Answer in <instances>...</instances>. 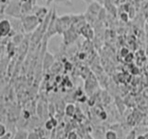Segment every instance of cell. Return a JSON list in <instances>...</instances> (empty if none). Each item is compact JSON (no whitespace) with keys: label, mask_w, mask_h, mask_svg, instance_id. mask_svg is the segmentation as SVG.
<instances>
[{"label":"cell","mask_w":148,"mask_h":139,"mask_svg":"<svg viewBox=\"0 0 148 139\" xmlns=\"http://www.w3.org/2000/svg\"><path fill=\"white\" fill-rule=\"evenodd\" d=\"M23 29L24 32L27 34L30 32H34L37 28H38L41 24V21H39V19L36 17L34 14H28V15H24L21 18Z\"/></svg>","instance_id":"1"},{"label":"cell","mask_w":148,"mask_h":139,"mask_svg":"<svg viewBox=\"0 0 148 139\" xmlns=\"http://www.w3.org/2000/svg\"><path fill=\"white\" fill-rule=\"evenodd\" d=\"M72 24V15H63L61 17H58L57 20V32L58 34H63L65 32L71 29Z\"/></svg>","instance_id":"2"},{"label":"cell","mask_w":148,"mask_h":139,"mask_svg":"<svg viewBox=\"0 0 148 139\" xmlns=\"http://www.w3.org/2000/svg\"><path fill=\"white\" fill-rule=\"evenodd\" d=\"M21 2L20 0H11L10 3L8 4V8H6V12L7 15H9L11 17H15V18H21L22 14H21Z\"/></svg>","instance_id":"3"},{"label":"cell","mask_w":148,"mask_h":139,"mask_svg":"<svg viewBox=\"0 0 148 139\" xmlns=\"http://www.w3.org/2000/svg\"><path fill=\"white\" fill-rule=\"evenodd\" d=\"M57 20H58V15H57V12H56V8H54L52 9V16H51L47 30H46V32H45V38L49 39V38H51V37H53L54 35L58 34Z\"/></svg>","instance_id":"4"},{"label":"cell","mask_w":148,"mask_h":139,"mask_svg":"<svg viewBox=\"0 0 148 139\" xmlns=\"http://www.w3.org/2000/svg\"><path fill=\"white\" fill-rule=\"evenodd\" d=\"M12 32L13 28L11 21L8 19H2L1 22H0V35L2 38H6L9 36Z\"/></svg>","instance_id":"5"},{"label":"cell","mask_w":148,"mask_h":139,"mask_svg":"<svg viewBox=\"0 0 148 139\" xmlns=\"http://www.w3.org/2000/svg\"><path fill=\"white\" fill-rule=\"evenodd\" d=\"M62 35L64 36V38H63L64 45H71L73 42L78 38L80 34H79L78 32H76L75 30H73L72 28H71V29H69L68 31L65 32Z\"/></svg>","instance_id":"6"},{"label":"cell","mask_w":148,"mask_h":139,"mask_svg":"<svg viewBox=\"0 0 148 139\" xmlns=\"http://www.w3.org/2000/svg\"><path fill=\"white\" fill-rule=\"evenodd\" d=\"M80 34L82 35L88 41H91L95 37L94 28H92V25H91L89 22H87L86 24L82 28Z\"/></svg>","instance_id":"7"},{"label":"cell","mask_w":148,"mask_h":139,"mask_svg":"<svg viewBox=\"0 0 148 139\" xmlns=\"http://www.w3.org/2000/svg\"><path fill=\"white\" fill-rule=\"evenodd\" d=\"M50 10H48L46 7H35V11H34V15H36V17L39 19V21H41V23L45 21V19L46 18V16L48 15Z\"/></svg>","instance_id":"8"},{"label":"cell","mask_w":148,"mask_h":139,"mask_svg":"<svg viewBox=\"0 0 148 139\" xmlns=\"http://www.w3.org/2000/svg\"><path fill=\"white\" fill-rule=\"evenodd\" d=\"M57 124H58V122L56 120V119L54 118H51L49 120H47L45 122V129L47 130V131H52V130L57 126Z\"/></svg>","instance_id":"9"},{"label":"cell","mask_w":148,"mask_h":139,"mask_svg":"<svg viewBox=\"0 0 148 139\" xmlns=\"http://www.w3.org/2000/svg\"><path fill=\"white\" fill-rule=\"evenodd\" d=\"M65 113L68 116V117H74V115L76 113V109L75 106L73 104H69L66 106L65 108Z\"/></svg>","instance_id":"10"},{"label":"cell","mask_w":148,"mask_h":139,"mask_svg":"<svg viewBox=\"0 0 148 139\" xmlns=\"http://www.w3.org/2000/svg\"><path fill=\"white\" fill-rule=\"evenodd\" d=\"M106 139H118V134L113 130H109L106 133Z\"/></svg>","instance_id":"11"},{"label":"cell","mask_w":148,"mask_h":139,"mask_svg":"<svg viewBox=\"0 0 148 139\" xmlns=\"http://www.w3.org/2000/svg\"><path fill=\"white\" fill-rule=\"evenodd\" d=\"M28 136H29V134H27L26 132L21 131L16 133V136H14L13 139H28Z\"/></svg>","instance_id":"12"},{"label":"cell","mask_w":148,"mask_h":139,"mask_svg":"<svg viewBox=\"0 0 148 139\" xmlns=\"http://www.w3.org/2000/svg\"><path fill=\"white\" fill-rule=\"evenodd\" d=\"M67 139H79V136L76 132L74 131H71L68 133V136H67Z\"/></svg>","instance_id":"13"},{"label":"cell","mask_w":148,"mask_h":139,"mask_svg":"<svg viewBox=\"0 0 148 139\" xmlns=\"http://www.w3.org/2000/svg\"><path fill=\"white\" fill-rule=\"evenodd\" d=\"M8 133L7 131V128H6V125L4 123L0 124V136H3L4 134H6Z\"/></svg>","instance_id":"14"},{"label":"cell","mask_w":148,"mask_h":139,"mask_svg":"<svg viewBox=\"0 0 148 139\" xmlns=\"http://www.w3.org/2000/svg\"><path fill=\"white\" fill-rule=\"evenodd\" d=\"M28 139H42L38 133H30L28 136Z\"/></svg>","instance_id":"15"},{"label":"cell","mask_w":148,"mask_h":139,"mask_svg":"<svg viewBox=\"0 0 148 139\" xmlns=\"http://www.w3.org/2000/svg\"><path fill=\"white\" fill-rule=\"evenodd\" d=\"M12 138V133L8 132L6 134H4L3 136H0V139H11Z\"/></svg>","instance_id":"16"},{"label":"cell","mask_w":148,"mask_h":139,"mask_svg":"<svg viewBox=\"0 0 148 139\" xmlns=\"http://www.w3.org/2000/svg\"><path fill=\"white\" fill-rule=\"evenodd\" d=\"M121 52H122L121 54H122V56H123L124 58L126 57V56H127V55H128V54L130 53V52H129V50H128L127 48H125V47L121 49Z\"/></svg>","instance_id":"17"},{"label":"cell","mask_w":148,"mask_h":139,"mask_svg":"<svg viewBox=\"0 0 148 139\" xmlns=\"http://www.w3.org/2000/svg\"><path fill=\"white\" fill-rule=\"evenodd\" d=\"M145 20H146V21L148 22V7H147V8H146V10H145Z\"/></svg>","instance_id":"18"},{"label":"cell","mask_w":148,"mask_h":139,"mask_svg":"<svg viewBox=\"0 0 148 139\" xmlns=\"http://www.w3.org/2000/svg\"><path fill=\"white\" fill-rule=\"evenodd\" d=\"M83 1H84L86 4H88V5H89V4H91L92 2H94V1H96V0H83Z\"/></svg>","instance_id":"19"},{"label":"cell","mask_w":148,"mask_h":139,"mask_svg":"<svg viewBox=\"0 0 148 139\" xmlns=\"http://www.w3.org/2000/svg\"><path fill=\"white\" fill-rule=\"evenodd\" d=\"M136 139H145V136H143V134H140V136H138L136 137Z\"/></svg>","instance_id":"20"},{"label":"cell","mask_w":148,"mask_h":139,"mask_svg":"<svg viewBox=\"0 0 148 139\" xmlns=\"http://www.w3.org/2000/svg\"><path fill=\"white\" fill-rule=\"evenodd\" d=\"M57 3H59V2H66V1H69V0H55Z\"/></svg>","instance_id":"21"},{"label":"cell","mask_w":148,"mask_h":139,"mask_svg":"<svg viewBox=\"0 0 148 139\" xmlns=\"http://www.w3.org/2000/svg\"><path fill=\"white\" fill-rule=\"evenodd\" d=\"M145 139H148V133H146L145 134Z\"/></svg>","instance_id":"22"},{"label":"cell","mask_w":148,"mask_h":139,"mask_svg":"<svg viewBox=\"0 0 148 139\" xmlns=\"http://www.w3.org/2000/svg\"><path fill=\"white\" fill-rule=\"evenodd\" d=\"M43 1H44V2H45V3H46V2H47V1H48V0H43Z\"/></svg>","instance_id":"23"},{"label":"cell","mask_w":148,"mask_h":139,"mask_svg":"<svg viewBox=\"0 0 148 139\" xmlns=\"http://www.w3.org/2000/svg\"><path fill=\"white\" fill-rule=\"evenodd\" d=\"M42 139H47V138H45V137H43V138H42Z\"/></svg>","instance_id":"24"}]
</instances>
